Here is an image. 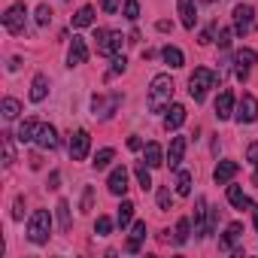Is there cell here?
Here are the masks:
<instances>
[{
  "instance_id": "6da1fadb",
  "label": "cell",
  "mask_w": 258,
  "mask_h": 258,
  "mask_svg": "<svg viewBox=\"0 0 258 258\" xmlns=\"http://www.w3.org/2000/svg\"><path fill=\"white\" fill-rule=\"evenodd\" d=\"M173 88H176L173 79L167 73H158L152 79V85H149V109L152 112H164L170 106V100H173Z\"/></svg>"
},
{
  "instance_id": "7a4b0ae2",
  "label": "cell",
  "mask_w": 258,
  "mask_h": 258,
  "mask_svg": "<svg viewBox=\"0 0 258 258\" xmlns=\"http://www.w3.org/2000/svg\"><path fill=\"white\" fill-rule=\"evenodd\" d=\"M216 82H219V73H213L210 67H195V73L188 76V94L201 103L207 97V91L216 88Z\"/></svg>"
},
{
  "instance_id": "3957f363",
  "label": "cell",
  "mask_w": 258,
  "mask_h": 258,
  "mask_svg": "<svg viewBox=\"0 0 258 258\" xmlns=\"http://www.w3.org/2000/svg\"><path fill=\"white\" fill-rule=\"evenodd\" d=\"M49 237H52V216H49V210H34V216L28 222V240L43 246V243H49Z\"/></svg>"
},
{
  "instance_id": "277c9868",
  "label": "cell",
  "mask_w": 258,
  "mask_h": 258,
  "mask_svg": "<svg viewBox=\"0 0 258 258\" xmlns=\"http://www.w3.org/2000/svg\"><path fill=\"white\" fill-rule=\"evenodd\" d=\"M94 49H97V55H103V58H115L118 55V49H121V31H109V28H97V34H94Z\"/></svg>"
},
{
  "instance_id": "5b68a950",
  "label": "cell",
  "mask_w": 258,
  "mask_h": 258,
  "mask_svg": "<svg viewBox=\"0 0 258 258\" xmlns=\"http://www.w3.org/2000/svg\"><path fill=\"white\" fill-rule=\"evenodd\" d=\"M25 22H28V7L25 4H13L7 13H4V28L10 34H22L25 31Z\"/></svg>"
},
{
  "instance_id": "8992f818",
  "label": "cell",
  "mask_w": 258,
  "mask_h": 258,
  "mask_svg": "<svg viewBox=\"0 0 258 258\" xmlns=\"http://www.w3.org/2000/svg\"><path fill=\"white\" fill-rule=\"evenodd\" d=\"M234 118H237L240 124H252V121L258 118V97H255V94H243V97L237 100Z\"/></svg>"
},
{
  "instance_id": "52a82bcc",
  "label": "cell",
  "mask_w": 258,
  "mask_h": 258,
  "mask_svg": "<svg viewBox=\"0 0 258 258\" xmlns=\"http://www.w3.org/2000/svg\"><path fill=\"white\" fill-rule=\"evenodd\" d=\"M252 25H255V10L249 4H237L234 7V34L246 37L252 31Z\"/></svg>"
},
{
  "instance_id": "ba28073f",
  "label": "cell",
  "mask_w": 258,
  "mask_h": 258,
  "mask_svg": "<svg viewBox=\"0 0 258 258\" xmlns=\"http://www.w3.org/2000/svg\"><path fill=\"white\" fill-rule=\"evenodd\" d=\"M255 61H258V55H255L252 49H240V52L234 55V76H237L240 82H246V79H249V70H252Z\"/></svg>"
},
{
  "instance_id": "9c48e42d",
  "label": "cell",
  "mask_w": 258,
  "mask_h": 258,
  "mask_svg": "<svg viewBox=\"0 0 258 258\" xmlns=\"http://www.w3.org/2000/svg\"><path fill=\"white\" fill-rule=\"evenodd\" d=\"M88 149H91V134L88 131H76L70 137V158L73 161H85L88 158Z\"/></svg>"
},
{
  "instance_id": "30bf717a",
  "label": "cell",
  "mask_w": 258,
  "mask_h": 258,
  "mask_svg": "<svg viewBox=\"0 0 258 258\" xmlns=\"http://www.w3.org/2000/svg\"><path fill=\"white\" fill-rule=\"evenodd\" d=\"M121 103V94H109V97H94L91 100V109H94V115H100V118H109L112 112H115V106Z\"/></svg>"
},
{
  "instance_id": "8fae6325",
  "label": "cell",
  "mask_w": 258,
  "mask_h": 258,
  "mask_svg": "<svg viewBox=\"0 0 258 258\" xmlns=\"http://www.w3.org/2000/svg\"><path fill=\"white\" fill-rule=\"evenodd\" d=\"M176 7H179L182 28L185 31H195V25H198V0H176Z\"/></svg>"
},
{
  "instance_id": "7c38bea8",
  "label": "cell",
  "mask_w": 258,
  "mask_h": 258,
  "mask_svg": "<svg viewBox=\"0 0 258 258\" xmlns=\"http://www.w3.org/2000/svg\"><path fill=\"white\" fill-rule=\"evenodd\" d=\"M237 173H240V164L225 158V161H219V164H216V170H213V179H216V185H228V182H231Z\"/></svg>"
},
{
  "instance_id": "4fadbf2b",
  "label": "cell",
  "mask_w": 258,
  "mask_h": 258,
  "mask_svg": "<svg viewBox=\"0 0 258 258\" xmlns=\"http://www.w3.org/2000/svg\"><path fill=\"white\" fill-rule=\"evenodd\" d=\"M85 61H88V46H85L82 37H73V43H70V49H67V64H70V67H79V64H85Z\"/></svg>"
},
{
  "instance_id": "5bb4252c",
  "label": "cell",
  "mask_w": 258,
  "mask_h": 258,
  "mask_svg": "<svg viewBox=\"0 0 258 258\" xmlns=\"http://www.w3.org/2000/svg\"><path fill=\"white\" fill-rule=\"evenodd\" d=\"M231 115H234V91L225 88V91L216 97V118L225 121V118H231Z\"/></svg>"
},
{
  "instance_id": "9a60e30c",
  "label": "cell",
  "mask_w": 258,
  "mask_h": 258,
  "mask_svg": "<svg viewBox=\"0 0 258 258\" xmlns=\"http://www.w3.org/2000/svg\"><path fill=\"white\" fill-rule=\"evenodd\" d=\"M106 188H109L115 198L127 191V170H124V164H118V167L109 173V179H106Z\"/></svg>"
},
{
  "instance_id": "2e32d148",
  "label": "cell",
  "mask_w": 258,
  "mask_h": 258,
  "mask_svg": "<svg viewBox=\"0 0 258 258\" xmlns=\"http://www.w3.org/2000/svg\"><path fill=\"white\" fill-rule=\"evenodd\" d=\"M185 106L182 103H170L167 106V115H164V127L167 131H176V127H182V121H185Z\"/></svg>"
},
{
  "instance_id": "e0dca14e",
  "label": "cell",
  "mask_w": 258,
  "mask_h": 258,
  "mask_svg": "<svg viewBox=\"0 0 258 258\" xmlns=\"http://www.w3.org/2000/svg\"><path fill=\"white\" fill-rule=\"evenodd\" d=\"M185 146H188L185 137H173V140H170V149H167V164H170V170L179 167V161H182V155H185Z\"/></svg>"
},
{
  "instance_id": "ac0fdd59",
  "label": "cell",
  "mask_w": 258,
  "mask_h": 258,
  "mask_svg": "<svg viewBox=\"0 0 258 258\" xmlns=\"http://www.w3.org/2000/svg\"><path fill=\"white\" fill-rule=\"evenodd\" d=\"M40 149H58V131L52 124H40V131H37V140H34Z\"/></svg>"
},
{
  "instance_id": "d6986e66",
  "label": "cell",
  "mask_w": 258,
  "mask_h": 258,
  "mask_svg": "<svg viewBox=\"0 0 258 258\" xmlns=\"http://www.w3.org/2000/svg\"><path fill=\"white\" fill-rule=\"evenodd\" d=\"M240 237H243V225H240V222H231V225L225 228V237L219 240V246H222L225 252H234V243H237Z\"/></svg>"
},
{
  "instance_id": "ffe728a7",
  "label": "cell",
  "mask_w": 258,
  "mask_h": 258,
  "mask_svg": "<svg viewBox=\"0 0 258 258\" xmlns=\"http://www.w3.org/2000/svg\"><path fill=\"white\" fill-rule=\"evenodd\" d=\"M46 94H49V76L46 73H37L34 82H31V100L40 103V100H46Z\"/></svg>"
},
{
  "instance_id": "44dd1931",
  "label": "cell",
  "mask_w": 258,
  "mask_h": 258,
  "mask_svg": "<svg viewBox=\"0 0 258 258\" xmlns=\"http://www.w3.org/2000/svg\"><path fill=\"white\" fill-rule=\"evenodd\" d=\"M228 201H231V207H237V210H255L252 201L243 195V188H240V185H231V182H228Z\"/></svg>"
},
{
  "instance_id": "7402d4cb",
  "label": "cell",
  "mask_w": 258,
  "mask_h": 258,
  "mask_svg": "<svg viewBox=\"0 0 258 258\" xmlns=\"http://www.w3.org/2000/svg\"><path fill=\"white\" fill-rule=\"evenodd\" d=\"M143 161H146L149 167H161V164H167V161H164V152H161L158 143H146V149H143Z\"/></svg>"
},
{
  "instance_id": "603a6c76",
  "label": "cell",
  "mask_w": 258,
  "mask_h": 258,
  "mask_svg": "<svg viewBox=\"0 0 258 258\" xmlns=\"http://www.w3.org/2000/svg\"><path fill=\"white\" fill-rule=\"evenodd\" d=\"M146 240V222H134V228H131V240H127V252H140V243Z\"/></svg>"
},
{
  "instance_id": "cb8c5ba5",
  "label": "cell",
  "mask_w": 258,
  "mask_h": 258,
  "mask_svg": "<svg viewBox=\"0 0 258 258\" xmlns=\"http://www.w3.org/2000/svg\"><path fill=\"white\" fill-rule=\"evenodd\" d=\"M37 131H40V121L28 118V121H22V127H19L16 140H19V143H31V140H37Z\"/></svg>"
},
{
  "instance_id": "d4e9b609",
  "label": "cell",
  "mask_w": 258,
  "mask_h": 258,
  "mask_svg": "<svg viewBox=\"0 0 258 258\" xmlns=\"http://www.w3.org/2000/svg\"><path fill=\"white\" fill-rule=\"evenodd\" d=\"M134 204L131 201H121V207H118V213H115V222H118V228H127L131 225V219H134Z\"/></svg>"
},
{
  "instance_id": "484cf974",
  "label": "cell",
  "mask_w": 258,
  "mask_h": 258,
  "mask_svg": "<svg viewBox=\"0 0 258 258\" xmlns=\"http://www.w3.org/2000/svg\"><path fill=\"white\" fill-rule=\"evenodd\" d=\"M94 25V7H79V13L73 16V28H88Z\"/></svg>"
},
{
  "instance_id": "4316f807",
  "label": "cell",
  "mask_w": 258,
  "mask_h": 258,
  "mask_svg": "<svg viewBox=\"0 0 258 258\" xmlns=\"http://www.w3.org/2000/svg\"><path fill=\"white\" fill-rule=\"evenodd\" d=\"M0 112H4V118H19V112H22V103L16 100V97H4V103H0Z\"/></svg>"
},
{
  "instance_id": "83f0119b",
  "label": "cell",
  "mask_w": 258,
  "mask_h": 258,
  "mask_svg": "<svg viewBox=\"0 0 258 258\" xmlns=\"http://www.w3.org/2000/svg\"><path fill=\"white\" fill-rule=\"evenodd\" d=\"M161 58L170 64V67H182L185 64V55L176 49V46H164V52H161Z\"/></svg>"
},
{
  "instance_id": "f1b7e54d",
  "label": "cell",
  "mask_w": 258,
  "mask_h": 258,
  "mask_svg": "<svg viewBox=\"0 0 258 258\" xmlns=\"http://www.w3.org/2000/svg\"><path fill=\"white\" fill-rule=\"evenodd\" d=\"M134 173H137V182H140V188H143V191H149V188H152V176H149V164H146V161H137V167H134Z\"/></svg>"
},
{
  "instance_id": "f546056e",
  "label": "cell",
  "mask_w": 258,
  "mask_h": 258,
  "mask_svg": "<svg viewBox=\"0 0 258 258\" xmlns=\"http://www.w3.org/2000/svg\"><path fill=\"white\" fill-rule=\"evenodd\" d=\"M176 195L179 198H188L191 195V173L188 170H179V176H176Z\"/></svg>"
},
{
  "instance_id": "4dcf8cb0",
  "label": "cell",
  "mask_w": 258,
  "mask_h": 258,
  "mask_svg": "<svg viewBox=\"0 0 258 258\" xmlns=\"http://www.w3.org/2000/svg\"><path fill=\"white\" fill-rule=\"evenodd\" d=\"M188 234H191V222H188V219H179V222H176V231H173V243L182 246V243L188 240Z\"/></svg>"
},
{
  "instance_id": "1f68e13d",
  "label": "cell",
  "mask_w": 258,
  "mask_h": 258,
  "mask_svg": "<svg viewBox=\"0 0 258 258\" xmlns=\"http://www.w3.org/2000/svg\"><path fill=\"white\" fill-rule=\"evenodd\" d=\"M0 140H4V164L10 167L16 161V143H13V134H0Z\"/></svg>"
},
{
  "instance_id": "d6a6232c",
  "label": "cell",
  "mask_w": 258,
  "mask_h": 258,
  "mask_svg": "<svg viewBox=\"0 0 258 258\" xmlns=\"http://www.w3.org/2000/svg\"><path fill=\"white\" fill-rule=\"evenodd\" d=\"M55 213H58V225H61V231H70V204H67V201H58Z\"/></svg>"
},
{
  "instance_id": "836d02e7",
  "label": "cell",
  "mask_w": 258,
  "mask_h": 258,
  "mask_svg": "<svg viewBox=\"0 0 258 258\" xmlns=\"http://www.w3.org/2000/svg\"><path fill=\"white\" fill-rule=\"evenodd\" d=\"M109 231H112V219H109V216H97L94 234H97V237H109Z\"/></svg>"
},
{
  "instance_id": "e575fe53",
  "label": "cell",
  "mask_w": 258,
  "mask_h": 258,
  "mask_svg": "<svg viewBox=\"0 0 258 258\" xmlns=\"http://www.w3.org/2000/svg\"><path fill=\"white\" fill-rule=\"evenodd\" d=\"M246 158H249V164H252V182L258 185V143H249V149H246Z\"/></svg>"
},
{
  "instance_id": "d590c367",
  "label": "cell",
  "mask_w": 258,
  "mask_h": 258,
  "mask_svg": "<svg viewBox=\"0 0 258 258\" xmlns=\"http://www.w3.org/2000/svg\"><path fill=\"white\" fill-rule=\"evenodd\" d=\"M124 19L137 22L140 19V0H124Z\"/></svg>"
},
{
  "instance_id": "8d00e7d4",
  "label": "cell",
  "mask_w": 258,
  "mask_h": 258,
  "mask_svg": "<svg viewBox=\"0 0 258 258\" xmlns=\"http://www.w3.org/2000/svg\"><path fill=\"white\" fill-rule=\"evenodd\" d=\"M112 158H115V149H100V152L94 155V167H97V170H103Z\"/></svg>"
},
{
  "instance_id": "74e56055",
  "label": "cell",
  "mask_w": 258,
  "mask_h": 258,
  "mask_svg": "<svg viewBox=\"0 0 258 258\" xmlns=\"http://www.w3.org/2000/svg\"><path fill=\"white\" fill-rule=\"evenodd\" d=\"M49 22H52V7H49V4H40V7H37V25L46 28Z\"/></svg>"
},
{
  "instance_id": "f35d334b",
  "label": "cell",
  "mask_w": 258,
  "mask_h": 258,
  "mask_svg": "<svg viewBox=\"0 0 258 258\" xmlns=\"http://www.w3.org/2000/svg\"><path fill=\"white\" fill-rule=\"evenodd\" d=\"M170 204H173V195H170L167 185H161L158 188V210H170Z\"/></svg>"
},
{
  "instance_id": "ab89813d",
  "label": "cell",
  "mask_w": 258,
  "mask_h": 258,
  "mask_svg": "<svg viewBox=\"0 0 258 258\" xmlns=\"http://www.w3.org/2000/svg\"><path fill=\"white\" fill-rule=\"evenodd\" d=\"M124 64H127V61H124L121 55H115V58H112V67H109V73H106V79H112V76L124 73Z\"/></svg>"
},
{
  "instance_id": "60d3db41",
  "label": "cell",
  "mask_w": 258,
  "mask_h": 258,
  "mask_svg": "<svg viewBox=\"0 0 258 258\" xmlns=\"http://www.w3.org/2000/svg\"><path fill=\"white\" fill-rule=\"evenodd\" d=\"M91 207H94V191L85 188V195H82V213H91Z\"/></svg>"
},
{
  "instance_id": "b9f144b4",
  "label": "cell",
  "mask_w": 258,
  "mask_h": 258,
  "mask_svg": "<svg viewBox=\"0 0 258 258\" xmlns=\"http://www.w3.org/2000/svg\"><path fill=\"white\" fill-rule=\"evenodd\" d=\"M118 4H121V0H100V10H103L106 16H112V13L118 10Z\"/></svg>"
},
{
  "instance_id": "7bdbcfd3",
  "label": "cell",
  "mask_w": 258,
  "mask_h": 258,
  "mask_svg": "<svg viewBox=\"0 0 258 258\" xmlns=\"http://www.w3.org/2000/svg\"><path fill=\"white\" fill-rule=\"evenodd\" d=\"M228 46H231V31L219 28V49H228Z\"/></svg>"
},
{
  "instance_id": "ee69618b",
  "label": "cell",
  "mask_w": 258,
  "mask_h": 258,
  "mask_svg": "<svg viewBox=\"0 0 258 258\" xmlns=\"http://www.w3.org/2000/svg\"><path fill=\"white\" fill-rule=\"evenodd\" d=\"M25 216V198H16V210H13V219H22Z\"/></svg>"
},
{
  "instance_id": "f6af8a7d",
  "label": "cell",
  "mask_w": 258,
  "mask_h": 258,
  "mask_svg": "<svg viewBox=\"0 0 258 258\" xmlns=\"http://www.w3.org/2000/svg\"><path fill=\"white\" fill-rule=\"evenodd\" d=\"M127 149H134V152H137V149H143L140 137H127Z\"/></svg>"
},
{
  "instance_id": "bcb514c9",
  "label": "cell",
  "mask_w": 258,
  "mask_h": 258,
  "mask_svg": "<svg viewBox=\"0 0 258 258\" xmlns=\"http://www.w3.org/2000/svg\"><path fill=\"white\" fill-rule=\"evenodd\" d=\"M28 161H31V167H34V170H40V167H43V158H40V155H31Z\"/></svg>"
},
{
  "instance_id": "7dc6e473",
  "label": "cell",
  "mask_w": 258,
  "mask_h": 258,
  "mask_svg": "<svg viewBox=\"0 0 258 258\" xmlns=\"http://www.w3.org/2000/svg\"><path fill=\"white\" fill-rule=\"evenodd\" d=\"M58 182H61V173H58V170H55V173H52V176H49V188H58Z\"/></svg>"
},
{
  "instance_id": "c3c4849f",
  "label": "cell",
  "mask_w": 258,
  "mask_h": 258,
  "mask_svg": "<svg viewBox=\"0 0 258 258\" xmlns=\"http://www.w3.org/2000/svg\"><path fill=\"white\" fill-rule=\"evenodd\" d=\"M201 43H204V46H207V43H213V28H210V31H204V34H201Z\"/></svg>"
},
{
  "instance_id": "681fc988",
  "label": "cell",
  "mask_w": 258,
  "mask_h": 258,
  "mask_svg": "<svg viewBox=\"0 0 258 258\" xmlns=\"http://www.w3.org/2000/svg\"><path fill=\"white\" fill-rule=\"evenodd\" d=\"M255 231H258V207H255Z\"/></svg>"
},
{
  "instance_id": "f907efd6",
  "label": "cell",
  "mask_w": 258,
  "mask_h": 258,
  "mask_svg": "<svg viewBox=\"0 0 258 258\" xmlns=\"http://www.w3.org/2000/svg\"><path fill=\"white\" fill-rule=\"evenodd\" d=\"M204 4H213V0H204Z\"/></svg>"
}]
</instances>
